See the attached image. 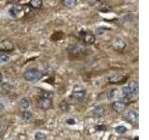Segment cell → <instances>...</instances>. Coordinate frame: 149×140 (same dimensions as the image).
<instances>
[{"label": "cell", "instance_id": "obj_22", "mask_svg": "<svg viewBox=\"0 0 149 140\" xmlns=\"http://www.w3.org/2000/svg\"><path fill=\"white\" fill-rule=\"evenodd\" d=\"M1 89L6 92H10V90L12 89V86L8 83H3L2 86H1Z\"/></svg>", "mask_w": 149, "mask_h": 140}, {"label": "cell", "instance_id": "obj_20", "mask_svg": "<svg viewBox=\"0 0 149 140\" xmlns=\"http://www.w3.org/2000/svg\"><path fill=\"white\" fill-rule=\"evenodd\" d=\"M115 131L118 134H126L127 133V131H128V129L125 127V126H122V125H119V126H116V127L115 128Z\"/></svg>", "mask_w": 149, "mask_h": 140}, {"label": "cell", "instance_id": "obj_15", "mask_svg": "<svg viewBox=\"0 0 149 140\" xmlns=\"http://www.w3.org/2000/svg\"><path fill=\"white\" fill-rule=\"evenodd\" d=\"M60 109L63 112H67L70 109V103L66 100H63L60 103Z\"/></svg>", "mask_w": 149, "mask_h": 140}, {"label": "cell", "instance_id": "obj_11", "mask_svg": "<svg viewBox=\"0 0 149 140\" xmlns=\"http://www.w3.org/2000/svg\"><path fill=\"white\" fill-rule=\"evenodd\" d=\"M97 8L100 11L102 12H109L111 10V7L108 4L102 1H98L97 2Z\"/></svg>", "mask_w": 149, "mask_h": 140}, {"label": "cell", "instance_id": "obj_17", "mask_svg": "<svg viewBox=\"0 0 149 140\" xmlns=\"http://www.w3.org/2000/svg\"><path fill=\"white\" fill-rule=\"evenodd\" d=\"M62 3L63 4V6L67 8H74L77 5V0H63V1H62Z\"/></svg>", "mask_w": 149, "mask_h": 140}, {"label": "cell", "instance_id": "obj_1", "mask_svg": "<svg viewBox=\"0 0 149 140\" xmlns=\"http://www.w3.org/2000/svg\"><path fill=\"white\" fill-rule=\"evenodd\" d=\"M43 72L40 71L39 69L37 68H30L26 70L23 74V78L26 81L29 82H36L39 81L40 79L43 78Z\"/></svg>", "mask_w": 149, "mask_h": 140}, {"label": "cell", "instance_id": "obj_29", "mask_svg": "<svg viewBox=\"0 0 149 140\" xmlns=\"http://www.w3.org/2000/svg\"><path fill=\"white\" fill-rule=\"evenodd\" d=\"M2 96V92H1V91H0V97Z\"/></svg>", "mask_w": 149, "mask_h": 140}, {"label": "cell", "instance_id": "obj_28", "mask_svg": "<svg viewBox=\"0 0 149 140\" xmlns=\"http://www.w3.org/2000/svg\"><path fill=\"white\" fill-rule=\"evenodd\" d=\"M2 133H3V127H2L1 125H0V136H1Z\"/></svg>", "mask_w": 149, "mask_h": 140}, {"label": "cell", "instance_id": "obj_6", "mask_svg": "<svg viewBox=\"0 0 149 140\" xmlns=\"http://www.w3.org/2000/svg\"><path fill=\"white\" fill-rule=\"evenodd\" d=\"M124 119L125 120H127L129 123L135 124V123H137L139 120V114L137 111L130 110L124 116Z\"/></svg>", "mask_w": 149, "mask_h": 140}, {"label": "cell", "instance_id": "obj_27", "mask_svg": "<svg viewBox=\"0 0 149 140\" xmlns=\"http://www.w3.org/2000/svg\"><path fill=\"white\" fill-rule=\"evenodd\" d=\"M4 109V105L2 104V103H0V111Z\"/></svg>", "mask_w": 149, "mask_h": 140}, {"label": "cell", "instance_id": "obj_4", "mask_svg": "<svg viewBox=\"0 0 149 140\" xmlns=\"http://www.w3.org/2000/svg\"><path fill=\"white\" fill-rule=\"evenodd\" d=\"M79 36L83 39V41L87 44H93L95 42V36L91 34L90 32H86V31H80L79 32Z\"/></svg>", "mask_w": 149, "mask_h": 140}, {"label": "cell", "instance_id": "obj_25", "mask_svg": "<svg viewBox=\"0 0 149 140\" xmlns=\"http://www.w3.org/2000/svg\"><path fill=\"white\" fill-rule=\"evenodd\" d=\"M96 130L102 132V131H105V130H106V127H105L104 125H98L97 127H96Z\"/></svg>", "mask_w": 149, "mask_h": 140}, {"label": "cell", "instance_id": "obj_16", "mask_svg": "<svg viewBox=\"0 0 149 140\" xmlns=\"http://www.w3.org/2000/svg\"><path fill=\"white\" fill-rule=\"evenodd\" d=\"M127 86L129 87L130 90L132 91V92L133 93V94H135V93L138 92V84H137V82L132 81V82H130Z\"/></svg>", "mask_w": 149, "mask_h": 140}, {"label": "cell", "instance_id": "obj_21", "mask_svg": "<svg viewBox=\"0 0 149 140\" xmlns=\"http://www.w3.org/2000/svg\"><path fill=\"white\" fill-rule=\"evenodd\" d=\"M47 134L42 133V132H37L35 134V140H46L47 139Z\"/></svg>", "mask_w": 149, "mask_h": 140}, {"label": "cell", "instance_id": "obj_3", "mask_svg": "<svg viewBox=\"0 0 149 140\" xmlns=\"http://www.w3.org/2000/svg\"><path fill=\"white\" fill-rule=\"evenodd\" d=\"M86 94H87V92L85 91V89H83L82 87L77 86L74 89V92L72 93L71 97L73 98V99H76L77 101H81L86 97Z\"/></svg>", "mask_w": 149, "mask_h": 140}, {"label": "cell", "instance_id": "obj_19", "mask_svg": "<svg viewBox=\"0 0 149 140\" xmlns=\"http://www.w3.org/2000/svg\"><path fill=\"white\" fill-rule=\"evenodd\" d=\"M8 60H9L8 54L6 52H2V51H0V64H2L4 63H7Z\"/></svg>", "mask_w": 149, "mask_h": 140}, {"label": "cell", "instance_id": "obj_12", "mask_svg": "<svg viewBox=\"0 0 149 140\" xmlns=\"http://www.w3.org/2000/svg\"><path fill=\"white\" fill-rule=\"evenodd\" d=\"M124 77L121 74L115 73V74H112L111 76H109L108 81L111 82V83H119L121 81V79H122Z\"/></svg>", "mask_w": 149, "mask_h": 140}, {"label": "cell", "instance_id": "obj_18", "mask_svg": "<svg viewBox=\"0 0 149 140\" xmlns=\"http://www.w3.org/2000/svg\"><path fill=\"white\" fill-rule=\"evenodd\" d=\"M29 5L34 8H40L42 7V1L41 0H31Z\"/></svg>", "mask_w": 149, "mask_h": 140}, {"label": "cell", "instance_id": "obj_2", "mask_svg": "<svg viewBox=\"0 0 149 140\" xmlns=\"http://www.w3.org/2000/svg\"><path fill=\"white\" fill-rule=\"evenodd\" d=\"M24 8L25 6H22V5L20 4H15L9 8V15H10L12 18H21L24 15V13H26L24 11Z\"/></svg>", "mask_w": 149, "mask_h": 140}, {"label": "cell", "instance_id": "obj_23", "mask_svg": "<svg viewBox=\"0 0 149 140\" xmlns=\"http://www.w3.org/2000/svg\"><path fill=\"white\" fill-rule=\"evenodd\" d=\"M118 92V90H116V89H114V90H111L109 92V93L107 94V96H108L109 99H113V98L116 96V93L115 92Z\"/></svg>", "mask_w": 149, "mask_h": 140}, {"label": "cell", "instance_id": "obj_10", "mask_svg": "<svg viewBox=\"0 0 149 140\" xmlns=\"http://www.w3.org/2000/svg\"><path fill=\"white\" fill-rule=\"evenodd\" d=\"M13 50V45L11 42L9 41H4L3 43L0 45V51L2 52L8 53V51H11Z\"/></svg>", "mask_w": 149, "mask_h": 140}, {"label": "cell", "instance_id": "obj_8", "mask_svg": "<svg viewBox=\"0 0 149 140\" xmlns=\"http://www.w3.org/2000/svg\"><path fill=\"white\" fill-rule=\"evenodd\" d=\"M112 108H113L116 112L118 113H121L123 112L126 108V104L122 101H115L112 103Z\"/></svg>", "mask_w": 149, "mask_h": 140}, {"label": "cell", "instance_id": "obj_7", "mask_svg": "<svg viewBox=\"0 0 149 140\" xmlns=\"http://www.w3.org/2000/svg\"><path fill=\"white\" fill-rule=\"evenodd\" d=\"M38 106L41 109L43 110H49V108L52 107V101L50 98H46V97H41L38 101Z\"/></svg>", "mask_w": 149, "mask_h": 140}, {"label": "cell", "instance_id": "obj_26", "mask_svg": "<svg viewBox=\"0 0 149 140\" xmlns=\"http://www.w3.org/2000/svg\"><path fill=\"white\" fill-rule=\"evenodd\" d=\"M2 80H3V74L1 71H0V83L2 82Z\"/></svg>", "mask_w": 149, "mask_h": 140}, {"label": "cell", "instance_id": "obj_13", "mask_svg": "<svg viewBox=\"0 0 149 140\" xmlns=\"http://www.w3.org/2000/svg\"><path fill=\"white\" fill-rule=\"evenodd\" d=\"M30 100L28 99V98H25V97H23L22 98V99H20V101H19V106H20L21 108L22 109H27V108H29V106H30Z\"/></svg>", "mask_w": 149, "mask_h": 140}, {"label": "cell", "instance_id": "obj_14", "mask_svg": "<svg viewBox=\"0 0 149 140\" xmlns=\"http://www.w3.org/2000/svg\"><path fill=\"white\" fill-rule=\"evenodd\" d=\"M21 117H22V119L23 120H25V121H31L33 119H34V116H33V113L30 111H22V114H21Z\"/></svg>", "mask_w": 149, "mask_h": 140}, {"label": "cell", "instance_id": "obj_24", "mask_svg": "<svg viewBox=\"0 0 149 140\" xmlns=\"http://www.w3.org/2000/svg\"><path fill=\"white\" fill-rule=\"evenodd\" d=\"M65 123H66L68 125H74L77 123V120L74 119H67L66 120H65Z\"/></svg>", "mask_w": 149, "mask_h": 140}, {"label": "cell", "instance_id": "obj_5", "mask_svg": "<svg viewBox=\"0 0 149 140\" xmlns=\"http://www.w3.org/2000/svg\"><path fill=\"white\" fill-rule=\"evenodd\" d=\"M68 50L72 55H80L85 52L86 48L80 44H73L69 46Z\"/></svg>", "mask_w": 149, "mask_h": 140}, {"label": "cell", "instance_id": "obj_9", "mask_svg": "<svg viewBox=\"0 0 149 140\" xmlns=\"http://www.w3.org/2000/svg\"><path fill=\"white\" fill-rule=\"evenodd\" d=\"M92 114L95 118H102L105 114V109L102 106H98L95 107L94 109H93Z\"/></svg>", "mask_w": 149, "mask_h": 140}]
</instances>
